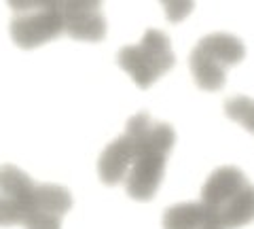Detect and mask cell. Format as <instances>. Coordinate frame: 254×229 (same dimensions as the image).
<instances>
[{
  "instance_id": "1",
  "label": "cell",
  "mask_w": 254,
  "mask_h": 229,
  "mask_svg": "<svg viewBox=\"0 0 254 229\" xmlns=\"http://www.w3.org/2000/svg\"><path fill=\"white\" fill-rule=\"evenodd\" d=\"M70 208L68 189L36 183L17 165H0V227L62 229V219Z\"/></svg>"
},
{
  "instance_id": "2",
  "label": "cell",
  "mask_w": 254,
  "mask_h": 229,
  "mask_svg": "<svg viewBox=\"0 0 254 229\" xmlns=\"http://www.w3.org/2000/svg\"><path fill=\"white\" fill-rule=\"evenodd\" d=\"M201 204L222 229H240L254 221V185L235 165H222L203 183Z\"/></svg>"
},
{
  "instance_id": "3",
  "label": "cell",
  "mask_w": 254,
  "mask_h": 229,
  "mask_svg": "<svg viewBox=\"0 0 254 229\" xmlns=\"http://www.w3.org/2000/svg\"><path fill=\"white\" fill-rule=\"evenodd\" d=\"M176 142V132L168 123L153 121L144 140H142L140 153L131 163V170L125 178V191L138 202L153 200L159 185L165 174V163Z\"/></svg>"
},
{
  "instance_id": "4",
  "label": "cell",
  "mask_w": 254,
  "mask_h": 229,
  "mask_svg": "<svg viewBox=\"0 0 254 229\" xmlns=\"http://www.w3.org/2000/svg\"><path fill=\"white\" fill-rule=\"evenodd\" d=\"M246 47L237 36L216 32L203 36L190 53L189 66L195 83L205 91H218L225 85L227 70L240 64Z\"/></svg>"
},
{
  "instance_id": "5",
  "label": "cell",
  "mask_w": 254,
  "mask_h": 229,
  "mask_svg": "<svg viewBox=\"0 0 254 229\" xmlns=\"http://www.w3.org/2000/svg\"><path fill=\"white\" fill-rule=\"evenodd\" d=\"M117 64L121 66L131 81L142 89H148L157 78L170 73L176 64L172 53V43L168 34L150 28L144 32L138 45H127L117 55Z\"/></svg>"
},
{
  "instance_id": "6",
  "label": "cell",
  "mask_w": 254,
  "mask_h": 229,
  "mask_svg": "<svg viewBox=\"0 0 254 229\" xmlns=\"http://www.w3.org/2000/svg\"><path fill=\"white\" fill-rule=\"evenodd\" d=\"M150 125H153V121H150V117L146 113L133 115L127 121L125 132L102 151L98 159V174L102 178V183L108 187L125 183L127 174L131 170V163L140 153L142 140H144Z\"/></svg>"
},
{
  "instance_id": "7",
  "label": "cell",
  "mask_w": 254,
  "mask_h": 229,
  "mask_svg": "<svg viewBox=\"0 0 254 229\" xmlns=\"http://www.w3.org/2000/svg\"><path fill=\"white\" fill-rule=\"evenodd\" d=\"M9 32L19 49H36L64 34V15L62 11L15 15L11 19Z\"/></svg>"
},
{
  "instance_id": "8",
  "label": "cell",
  "mask_w": 254,
  "mask_h": 229,
  "mask_svg": "<svg viewBox=\"0 0 254 229\" xmlns=\"http://www.w3.org/2000/svg\"><path fill=\"white\" fill-rule=\"evenodd\" d=\"M64 32L74 41L100 43L106 36L102 0H64Z\"/></svg>"
},
{
  "instance_id": "9",
  "label": "cell",
  "mask_w": 254,
  "mask_h": 229,
  "mask_svg": "<svg viewBox=\"0 0 254 229\" xmlns=\"http://www.w3.org/2000/svg\"><path fill=\"white\" fill-rule=\"evenodd\" d=\"M163 229H222L201 202L176 204L163 212Z\"/></svg>"
},
{
  "instance_id": "10",
  "label": "cell",
  "mask_w": 254,
  "mask_h": 229,
  "mask_svg": "<svg viewBox=\"0 0 254 229\" xmlns=\"http://www.w3.org/2000/svg\"><path fill=\"white\" fill-rule=\"evenodd\" d=\"M225 113L229 119L244 125L250 134H254V100L248 96H233L225 102Z\"/></svg>"
},
{
  "instance_id": "11",
  "label": "cell",
  "mask_w": 254,
  "mask_h": 229,
  "mask_svg": "<svg viewBox=\"0 0 254 229\" xmlns=\"http://www.w3.org/2000/svg\"><path fill=\"white\" fill-rule=\"evenodd\" d=\"M15 15L38 13V11H62L64 0H6Z\"/></svg>"
},
{
  "instance_id": "12",
  "label": "cell",
  "mask_w": 254,
  "mask_h": 229,
  "mask_svg": "<svg viewBox=\"0 0 254 229\" xmlns=\"http://www.w3.org/2000/svg\"><path fill=\"white\" fill-rule=\"evenodd\" d=\"M165 9V17L172 23H180L193 13L195 0H159Z\"/></svg>"
}]
</instances>
